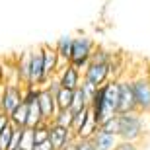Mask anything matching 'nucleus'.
<instances>
[{
  "instance_id": "obj_1",
  "label": "nucleus",
  "mask_w": 150,
  "mask_h": 150,
  "mask_svg": "<svg viewBox=\"0 0 150 150\" xmlns=\"http://www.w3.org/2000/svg\"><path fill=\"white\" fill-rule=\"evenodd\" d=\"M94 117L98 119L100 127L107 119H111L119 113V80H109L98 90L92 105H90Z\"/></svg>"
},
{
  "instance_id": "obj_2",
  "label": "nucleus",
  "mask_w": 150,
  "mask_h": 150,
  "mask_svg": "<svg viewBox=\"0 0 150 150\" xmlns=\"http://www.w3.org/2000/svg\"><path fill=\"white\" fill-rule=\"evenodd\" d=\"M144 137V121L142 113H119V140L139 142Z\"/></svg>"
},
{
  "instance_id": "obj_3",
  "label": "nucleus",
  "mask_w": 150,
  "mask_h": 150,
  "mask_svg": "<svg viewBox=\"0 0 150 150\" xmlns=\"http://www.w3.org/2000/svg\"><path fill=\"white\" fill-rule=\"evenodd\" d=\"M96 49H98V47H96L92 37H88V35L74 37L72 53H70V64H72L74 68H78L80 72H84L86 67L92 62V57H94Z\"/></svg>"
},
{
  "instance_id": "obj_4",
  "label": "nucleus",
  "mask_w": 150,
  "mask_h": 150,
  "mask_svg": "<svg viewBox=\"0 0 150 150\" xmlns=\"http://www.w3.org/2000/svg\"><path fill=\"white\" fill-rule=\"evenodd\" d=\"M111 67H113V62L92 61L86 67V70L82 72V80L92 84V86H96V88H101L105 82H109V76H111V70H113Z\"/></svg>"
},
{
  "instance_id": "obj_5",
  "label": "nucleus",
  "mask_w": 150,
  "mask_h": 150,
  "mask_svg": "<svg viewBox=\"0 0 150 150\" xmlns=\"http://www.w3.org/2000/svg\"><path fill=\"white\" fill-rule=\"evenodd\" d=\"M23 84H20L18 80L14 82H4V94H2V103H0V109H4L8 115H10L14 109H16L20 103L23 101Z\"/></svg>"
},
{
  "instance_id": "obj_6",
  "label": "nucleus",
  "mask_w": 150,
  "mask_h": 150,
  "mask_svg": "<svg viewBox=\"0 0 150 150\" xmlns=\"http://www.w3.org/2000/svg\"><path fill=\"white\" fill-rule=\"evenodd\" d=\"M133 88H134V98H137V107L139 113L150 115V76H140L133 78Z\"/></svg>"
},
{
  "instance_id": "obj_7",
  "label": "nucleus",
  "mask_w": 150,
  "mask_h": 150,
  "mask_svg": "<svg viewBox=\"0 0 150 150\" xmlns=\"http://www.w3.org/2000/svg\"><path fill=\"white\" fill-rule=\"evenodd\" d=\"M133 111H139L133 88V78H121L119 80V113H133Z\"/></svg>"
},
{
  "instance_id": "obj_8",
  "label": "nucleus",
  "mask_w": 150,
  "mask_h": 150,
  "mask_svg": "<svg viewBox=\"0 0 150 150\" xmlns=\"http://www.w3.org/2000/svg\"><path fill=\"white\" fill-rule=\"evenodd\" d=\"M49 140H51V144H53L55 150H64V148H68V146L76 140V137H74L72 129H67V127H61V125L51 123V127H49Z\"/></svg>"
},
{
  "instance_id": "obj_9",
  "label": "nucleus",
  "mask_w": 150,
  "mask_h": 150,
  "mask_svg": "<svg viewBox=\"0 0 150 150\" xmlns=\"http://www.w3.org/2000/svg\"><path fill=\"white\" fill-rule=\"evenodd\" d=\"M28 86H37V88H45V86H47L41 47H37V49L31 51V72H29V84Z\"/></svg>"
},
{
  "instance_id": "obj_10",
  "label": "nucleus",
  "mask_w": 150,
  "mask_h": 150,
  "mask_svg": "<svg viewBox=\"0 0 150 150\" xmlns=\"http://www.w3.org/2000/svg\"><path fill=\"white\" fill-rule=\"evenodd\" d=\"M41 53H43V64H45V78L49 82L53 76L59 74L61 70V59H59V53H57L55 45H41Z\"/></svg>"
},
{
  "instance_id": "obj_11",
  "label": "nucleus",
  "mask_w": 150,
  "mask_h": 150,
  "mask_svg": "<svg viewBox=\"0 0 150 150\" xmlns=\"http://www.w3.org/2000/svg\"><path fill=\"white\" fill-rule=\"evenodd\" d=\"M39 107L43 113V119L47 123H53L55 115L59 113V105H57V98L49 88H41L39 92Z\"/></svg>"
},
{
  "instance_id": "obj_12",
  "label": "nucleus",
  "mask_w": 150,
  "mask_h": 150,
  "mask_svg": "<svg viewBox=\"0 0 150 150\" xmlns=\"http://www.w3.org/2000/svg\"><path fill=\"white\" fill-rule=\"evenodd\" d=\"M57 78H59L62 88H68V90H72V92L82 86V72L78 68H74L72 64H67L64 68H61Z\"/></svg>"
},
{
  "instance_id": "obj_13",
  "label": "nucleus",
  "mask_w": 150,
  "mask_h": 150,
  "mask_svg": "<svg viewBox=\"0 0 150 150\" xmlns=\"http://www.w3.org/2000/svg\"><path fill=\"white\" fill-rule=\"evenodd\" d=\"M29 72H31V51H25L20 55L16 62V76L20 84H23V86L29 84Z\"/></svg>"
},
{
  "instance_id": "obj_14",
  "label": "nucleus",
  "mask_w": 150,
  "mask_h": 150,
  "mask_svg": "<svg viewBox=\"0 0 150 150\" xmlns=\"http://www.w3.org/2000/svg\"><path fill=\"white\" fill-rule=\"evenodd\" d=\"M72 43H74L72 35H62V37H59V41L55 43V49H57V53H59V59H61V68H64L67 64H70Z\"/></svg>"
},
{
  "instance_id": "obj_15",
  "label": "nucleus",
  "mask_w": 150,
  "mask_h": 150,
  "mask_svg": "<svg viewBox=\"0 0 150 150\" xmlns=\"http://www.w3.org/2000/svg\"><path fill=\"white\" fill-rule=\"evenodd\" d=\"M92 140H94L96 150H113L117 146V142H119V137L107 133V131H103V129L100 127V131L94 134V139H92Z\"/></svg>"
},
{
  "instance_id": "obj_16",
  "label": "nucleus",
  "mask_w": 150,
  "mask_h": 150,
  "mask_svg": "<svg viewBox=\"0 0 150 150\" xmlns=\"http://www.w3.org/2000/svg\"><path fill=\"white\" fill-rule=\"evenodd\" d=\"M98 131H100V123H98V119L94 117V113L90 109V115L86 117L84 125L76 131V139H94V134Z\"/></svg>"
},
{
  "instance_id": "obj_17",
  "label": "nucleus",
  "mask_w": 150,
  "mask_h": 150,
  "mask_svg": "<svg viewBox=\"0 0 150 150\" xmlns=\"http://www.w3.org/2000/svg\"><path fill=\"white\" fill-rule=\"evenodd\" d=\"M28 115H29V105H28V101H22V103L10 113V123L16 129L28 127Z\"/></svg>"
},
{
  "instance_id": "obj_18",
  "label": "nucleus",
  "mask_w": 150,
  "mask_h": 150,
  "mask_svg": "<svg viewBox=\"0 0 150 150\" xmlns=\"http://www.w3.org/2000/svg\"><path fill=\"white\" fill-rule=\"evenodd\" d=\"M55 98H57V105H59V109H70L72 100H74V92L61 86V88L55 92Z\"/></svg>"
},
{
  "instance_id": "obj_19",
  "label": "nucleus",
  "mask_w": 150,
  "mask_h": 150,
  "mask_svg": "<svg viewBox=\"0 0 150 150\" xmlns=\"http://www.w3.org/2000/svg\"><path fill=\"white\" fill-rule=\"evenodd\" d=\"M20 148L23 150H33L35 148V133L31 127H23L20 129Z\"/></svg>"
},
{
  "instance_id": "obj_20",
  "label": "nucleus",
  "mask_w": 150,
  "mask_h": 150,
  "mask_svg": "<svg viewBox=\"0 0 150 150\" xmlns=\"http://www.w3.org/2000/svg\"><path fill=\"white\" fill-rule=\"evenodd\" d=\"M14 134H16V127L14 125H8V127L0 133V150H12V140H14Z\"/></svg>"
},
{
  "instance_id": "obj_21",
  "label": "nucleus",
  "mask_w": 150,
  "mask_h": 150,
  "mask_svg": "<svg viewBox=\"0 0 150 150\" xmlns=\"http://www.w3.org/2000/svg\"><path fill=\"white\" fill-rule=\"evenodd\" d=\"M72 121H74V113L70 109H59V113L53 119L55 125H61V127H67V129H72Z\"/></svg>"
},
{
  "instance_id": "obj_22",
  "label": "nucleus",
  "mask_w": 150,
  "mask_h": 150,
  "mask_svg": "<svg viewBox=\"0 0 150 150\" xmlns=\"http://www.w3.org/2000/svg\"><path fill=\"white\" fill-rule=\"evenodd\" d=\"M88 105V101H86V98H84V92L80 88L74 90V100H72V105H70V111L72 113H78V111H82V109H86Z\"/></svg>"
},
{
  "instance_id": "obj_23",
  "label": "nucleus",
  "mask_w": 150,
  "mask_h": 150,
  "mask_svg": "<svg viewBox=\"0 0 150 150\" xmlns=\"http://www.w3.org/2000/svg\"><path fill=\"white\" fill-rule=\"evenodd\" d=\"M49 127H51V123H47V121H43L41 125L33 127V133H35V144H39V142H45V140H49Z\"/></svg>"
},
{
  "instance_id": "obj_24",
  "label": "nucleus",
  "mask_w": 150,
  "mask_h": 150,
  "mask_svg": "<svg viewBox=\"0 0 150 150\" xmlns=\"http://www.w3.org/2000/svg\"><path fill=\"white\" fill-rule=\"evenodd\" d=\"M101 129L107 131V133L117 134V137H119V113H117L115 117H111V119H107V121L101 125Z\"/></svg>"
},
{
  "instance_id": "obj_25",
  "label": "nucleus",
  "mask_w": 150,
  "mask_h": 150,
  "mask_svg": "<svg viewBox=\"0 0 150 150\" xmlns=\"http://www.w3.org/2000/svg\"><path fill=\"white\" fill-rule=\"evenodd\" d=\"M72 150H96L92 139H76L72 142Z\"/></svg>"
},
{
  "instance_id": "obj_26",
  "label": "nucleus",
  "mask_w": 150,
  "mask_h": 150,
  "mask_svg": "<svg viewBox=\"0 0 150 150\" xmlns=\"http://www.w3.org/2000/svg\"><path fill=\"white\" fill-rule=\"evenodd\" d=\"M113 150H140V146L137 142H129V140H119L117 146Z\"/></svg>"
},
{
  "instance_id": "obj_27",
  "label": "nucleus",
  "mask_w": 150,
  "mask_h": 150,
  "mask_svg": "<svg viewBox=\"0 0 150 150\" xmlns=\"http://www.w3.org/2000/svg\"><path fill=\"white\" fill-rule=\"evenodd\" d=\"M8 125H10V115H8L4 109H0V133H2Z\"/></svg>"
},
{
  "instance_id": "obj_28",
  "label": "nucleus",
  "mask_w": 150,
  "mask_h": 150,
  "mask_svg": "<svg viewBox=\"0 0 150 150\" xmlns=\"http://www.w3.org/2000/svg\"><path fill=\"white\" fill-rule=\"evenodd\" d=\"M33 150H55V148H53V144H51V140H45V142H39V144H35Z\"/></svg>"
},
{
  "instance_id": "obj_29",
  "label": "nucleus",
  "mask_w": 150,
  "mask_h": 150,
  "mask_svg": "<svg viewBox=\"0 0 150 150\" xmlns=\"http://www.w3.org/2000/svg\"><path fill=\"white\" fill-rule=\"evenodd\" d=\"M64 150H72V144H70V146H68V148H64Z\"/></svg>"
},
{
  "instance_id": "obj_30",
  "label": "nucleus",
  "mask_w": 150,
  "mask_h": 150,
  "mask_svg": "<svg viewBox=\"0 0 150 150\" xmlns=\"http://www.w3.org/2000/svg\"><path fill=\"white\" fill-rule=\"evenodd\" d=\"M14 150H23V148H20V146H18V148H14Z\"/></svg>"
}]
</instances>
